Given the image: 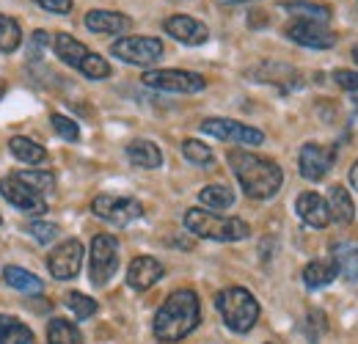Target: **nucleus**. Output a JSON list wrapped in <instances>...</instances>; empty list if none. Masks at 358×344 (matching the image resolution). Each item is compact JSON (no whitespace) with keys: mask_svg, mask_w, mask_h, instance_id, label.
Masks as SVG:
<instances>
[{"mask_svg":"<svg viewBox=\"0 0 358 344\" xmlns=\"http://www.w3.org/2000/svg\"><path fill=\"white\" fill-rule=\"evenodd\" d=\"M0 223H3V217H0Z\"/></svg>","mask_w":358,"mask_h":344,"instance_id":"c03bdc74","label":"nucleus"},{"mask_svg":"<svg viewBox=\"0 0 358 344\" xmlns=\"http://www.w3.org/2000/svg\"><path fill=\"white\" fill-rule=\"evenodd\" d=\"M8 149H11V155H14L17 160H22V163H28V166H39V163L47 160L45 146H39L36 141L22 138V135L11 138V141H8Z\"/></svg>","mask_w":358,"mask_h":344,"instance_id":"393cba45","label":"nucleus"},{"mask_svg":"<svg viewBox=\"0 0 358 344\" xmlns=\"http://www.w3.org/2000/svg\"><path fill=\"white\" fill-rule=\"evenodd\" d=\"M66 306H69V311L78 320H89V317L96 314V301H91L89 295H83V292H69L66 295Z\"/></svg>","mask_w":358,"mask_h":344,"instance_id":"473e14b6","label":"nucleus"},{"mask_svg":"<svg viewBox=\"0 0 358 344\" xmlns=\"http://www.w3.org/2000/svg\"><path fill=\"white\" fill-rule=\"evenodd\" d=\"M325 331H328L325 314H322V311H309V317H306V336H309V342L317 344Z\"/></svg>","mask_w":358,"mask_h":344,"instance_id":"72a5a7b5","label":"nucleus"},{"mask_svg":"<svg viewBox=\"0 0 358 344\" xmlns=\"http://www.w3.org/2000/svg\"><path fill=\"white\" fill-rule=\"evenodd\" d=\"M215 308L221 311L226 328L234 334H248L259 320V303L243 287H229L224 292H218Z\"/></svg>","mask_w":358,"mask_h":344,"instance_id":"20e7f679","label":"nucleus"},{"mask_svg":"<svg viewBox=\"0 0 358 344\" xmlns=\"http://www.w3.org/2000/svg\"><path fill=\"white\" fill-rule=\"evenodd\" d=\"M350 185H353V187L358 190V160H356V166L350 169Z\"/></svg>","mask_w":358,"mask_h":344,"instance_id":"ea45409f","label":"nucleus"},{"mask_svg":"<svg viewBox=\"0 0 358 344\" xmlns=\"http://www.w3.org/2000/svg\"><path fill=\"white\" fill-rule=\"evenodd\" d=\"M50 44H52L55 55H58L66 66H75V69L83 72L89 80H105V78H110V64H108L102 55L91 52L89 47L83 42H78L75 36H69V34H55Z\"/></svg>","mask_w":358,"mask_h":344,"instance_id":"39448f33","label":"nucleus"},{"mask_svg":"<svg viewBox=\"0 0 358 344\" xmlns=\"http://www.w3.org/2000/svg\"><path fill=\"white\" fill-rule=\"evenodd\" d=\"M110 52L133 66H152L163 58V42L155 36H124L113 42Z\"/></svg>","mask_w":358,"mask_h":344,"instance_id":"6e6552de","label":"nucleus"},{"mask_svg":"<svg viewBox=\"0 0 358 344\" xmlns=\"http://www.w3.org/2000/svg\"><path fill=\"white\" fill-rule=\"evenodd\" d=\"M328 210H331V220H336L342 226L353 223V217H356V204H353L350 193L342 185H334L328 190Z\"/></svg>","mask_w":358,"mask_h":344,"instance_id":"4be33fe9","label":"nucleus"},{"mask_svg":"<svg viewBox=\"0 0 358 344\" xmlns=\"http://www.w3.org/2000/svg\"><path fill=\"white\" fill-rule=\"evenodd\" d=\"M0 344H34V331L20 320L0 314Z\"/></svg>","mask_w":358,"mask_h":344,"instance_id":"cd10ccee","label":"nucleus"},{"mask_svg":"<svg viewBox=\"0 0 358 344\" xmlns=\"http://www.w3.org/2000/svg\"><path fill=\"white\" fill-rule=\"evenodd\" d=\"M185 229L196 237L215 240V243H237L251 234V226L240 217H224L204 210H187L185 213Z\"/></svg>","mask_w":358,"mask_h":344,"instance_id":"7ed1b4c3","label":"nucleus"},{"mask_svg":"<svg viewBox=\"0 0 358 344\" xmlns=\"http://www.w3.org/2000/svg\"><path fill=\"white\" fill-rule=\"evenodd\" d=\"M199 320H201V306H199L196 292L177 289L166 298V303L155 314V336L160 342H179L187 334H193Z\"/></svg>","mask_w":358,"mask_h":344,"instance_id":"f03ea898","label":"nucleus"},{"mask_svg":"<svg viewBox=\"0 0 358 344\" xmlns=\"http://www.w3.org/2000/svg\"><path fill=\"white\" fill-rule=\"evenodd\" d=\"M199 201L207 204L210 210H229L234 204V193L226 185H207L199 190Z\"/></svg>","mask_w":358,"mask_h":344,"instance_id":"c85d7f7f","label":"nucleus"},{"mask_svg":"<svg viewBox=\"0 0 358 344\" xmlns=\"http://www.w3.org/2000/svg\"><path fill=\"white\" fill-rule=\"evenodd\" d=\"M0 196H3L11 207H17V210H22V213H28V215H42V213H47L45 196H39L36 190H31V187H28L25 182H20L17 176L0 179Z\"/></svg>","mask_w":358,"mask_h":344,"instance_id":"ddd939ff","label":"nucleus"},{"mask_svg":"<svg viewBox=\"0 0 358 344\" xmlns=\"http://www.w3.org/2000/svg\"><path fill=\"white\" fill-rule=\"evenodd\" d=\"M3 94H6V83H3V80H0V96H3Z\"/></svg>","mask_w":358,"mask_h":344,"instance_id":"a19ab883","label":"nucleus"},{"mask_svg":"<svg viewBox=\"0 0 358 344\" xmlns=\"http://www.w3.org/2000/svg\"><path fill=\"white\" fill-rule=\"evenodd\" d=\"M163 28H166L169 36H174V39L182 44H190V47H199V44H204L210 39V28H207L204 22L187 17V14H174V17H169V20L163 22Z\"/></svg>","mask_w":358,"mask_h":344,"instance_id":"2eb2a0df","label":"nucleus"},{"mask_svg":"<svg viewBox=\"0 0 358 344\" xmlns=\"http://www.w3.org/2000/svg\"><path fill=\"white\" fill-rule=\"evenodd\" d=\"M281 11L292 14L295 20H309V22H325L331 20V6L317 3V0H284Z\"/></svg>","mask_w":358,"mask_h":344,"instance_id":"aec40b11","label":"nucleus"},{"mask_svg":"<svg viewBox=\"0 0 358 344\" xmlns=\"http://www.w3.org/2000/svg\"><path fill=\"white\" fill-rule=\"evenodd\" d=\"M127 160L135 169H160L163 166V152L152 141H133L127 146Z\"/></svg>","mask_w":358,"mask_h":344,"instance_id":"412c9836","label":"nucleus"},{"mask_svg":"<svg viewBox=\"0 0 358 344\" xmlns=\"http://www.w3.org/2000/svg\"><path fill=\"white\" fill-rule=\"evenodd\" d=\"M141 80H143V86L171 91V94H199L207 86V80L201 75L185 72V69H149V72H143Z\"/></svg>","mask_w":358,"mask_h":344,"instance_id":"0eeeda50","label":"nucleus"},{"mask_svg":"<svg viewBox=\"0 0 358 344\" xmlns=\"http://www.w3.org/2000/svg\"><path fill=\"white\" fill-rule=\"evenodd\" d=\"M28 231H31L42 245L52 243V240L58 237V226H55V223H42V220H34V223L28 226Z\"/></svg>","mask_w":358,"mask_h":344,"instance_id":"c9c22d12","label":"nucleus"},{"mask_svg":"<svg viewBox=\"0 0 358 344\" xmlns=\"http://www.w3.org/2000/svg\"><path fill=\"white\" fill-rule=\"evenodd\" d=\"M83 267V243L80 240H64L58 248H52V254L47 257V270L52 273V278L58 281H69L80 273Z\"/></svg>","mask_w":358,"mask_h":344,"instance_id":"9b49d317","label":"nucleus"},{"mask_svg":"<svg viewBox=\"0 0 358 344\" xmlns=\"http://www.w3.org/2000/svg\"><path fill=\"white\" fill-rule=\"evenodd\" d=\"M229 166L248 199H259V201L273 199L284 185V171L278 169V163H273L270 157H262V155L234 149L229 152Z\"/></svg>","mask_w":358,"mask_h":344,"instance_id":"f257e3e1","label":"nucleus"},{"mask_svg":"<svg viewBox=\"0 0 358 344\" xmlns=\"http://www.w3.org/2000/svg\"><path fill=\"white\" fill-rule=\"evenodd\" d=\"M163 273H166L163 264L155 257H135L127 267V284L138 292H143V289L155 287L163 278Z\"/></svg>","mask_w":358,"mask_h":344,"instance_id":"f3484780","label":"nucleus"},{"mask_svg":"<svg viewBox=\"0 0 358 344\" xmlns=\"http://www.w3.org/2000/svg\"><path fill=\"white\" fill-rule=\"evenodd\" d=\"M119 270V243L110 234H96L91 240V259H89V275L94 287H105L113 273Z\"/></svg>","mask_w":358,"mask_h":344,"instance_id":"423d86ee","label":"nucleus"},{"mask_svg":"<svg viewBox=\"0 0 358 344\" xmlns=\"http://www.w3.org/2000/svg\"><path fill=\"white\" fill-rule=\"evenodd\" d=\"M251 78H257V83H270V86H278L284 91H292V88H301L303 78L298 69L287 66V64H278V61H265L259 64L257 69H251Z\"/></svg>","mask_w":358,"mask_h":344,"instance_id":"dca6fc26","label":"nucleus"},{"mask_svg":"<svg viewBox=\"0 0 358 344\" xmlns=\"http://www.w3.org/2000/svg\"><path fill=\"white\" fill-rule=\"evenodd\" d=\"M45 11H50V14H69L72 11V0H36Z\"/></svg>","mask_w":358,"mask_h":344,"instance_id":"4c0bfd02","label":"nucleus"},{"mask_svg":"<svg viewBox=\"0 0 358 344\" xmlns=\"http://www.w3.org/2000/svg\"><path fill=\"white\" fill-rule=\"evenodd\" d=\"M287 39H292L295 44L312 47V50H328L336 44V34L325 25V22H309V20H292L284 28Z\"/></svg>","mask_w":358,"mask_h":344,"instance_id":"4468645a","label":"nucleus"},{"mask_svg":"<svg viewBox=\"0 0 358 344\" xmlns=\"http://www.w3.org/2000/svg\"><path fill=\"white\" fill-rule=\"evenodd\" d=\"M334 267L345 281H358V248L356 245H345L336 243L334 245Z\"/></svg>","mask_w":358,"mask_h":344,"instance_id":"5701e85b","label":"nucleus"},{"mask_svg":"<svg viewBox=\"0 0 358 344\" xmlns=\"http://www.w3.org/2000/svg\"><path fill=\"white\" fill-rule=\"evenodd\" d=\"M336 160V149L334 146H322V143H306L298 155V171L309 182H320L325 179L328 171L334 169Z\"/></svg>","mask_w":358,"mask_h":344,"instance_id":"f8f14e48","label":"nucleus"},{"mask_svg":"<svg viewBox=\"0 0 358 344\" xmlns=\"http://www.w3.org/2000/svg\"><path fill=\"white\" fill-rule=\"evenodd\" d=\"M22 44V28L14 17L0 14V52H14Z\"/></svg>","mask_w":358,"mask_h":344,"instance_id":"c756f323","label":"nucleus"},{"mask_svg":"<svg viewBox=\"0 0 358 344\" xmlns=\"http://www.w3.org/2000/svg\"><path fill=\"white\" fill-rule=\"evenodd\" d=\"M224 3H245V0H224Z\"/></svg>","mask_w":358,"mask_h":344,"instance_id":"37998d69","label":"nucleus"},{"mask_svg":"<svg viewBox=\"0 0 358 344\" xmlns=\"http://www.w3.org/2000/svg\"><path fill=\"white\" fill-rule=\"evenodd\" d=\"M52 39L47 36L45 31H36L34 34V42H31V47H28V58H34V61H39V52H42V47L45 44H50Z\"/></svg>","mask_w":358,"mask_h":344,"instance_id":"58836bf2","label":"nucleus"},{"mask_svg":"<svg viewBox=\"0 0 358 344\" xmlns=\"http://www.w3.org/2000/svg\"><path fill=\"white\" fill-rule=\"evenodd\" d=\"M14 176H17L20 182H25L31 190H36L39 196L55 190V176L50 171H20V173H14Z\"/></svg>","mask_w":358,"mask_h":344,"instance_id":"2f4dec72","label":"nucleus"},{"mask_svg":"<svg viewBox=\"0 0 358 344\" xmlns=\"http://www.w3.org/2000/svg\"><path fill=\"white\" fill-rule=\"evenodd\" d=\"M91 213L96 217H102L105 223L130 226L133 220L143 215V207H141V201L127 199V196H96L91 201Z\"/></svg>","mask_w":358,"mask_h":344,"instance_id":"1a4fd4ad","label":"nucleus"},{"mask_svg":"<svg viewBox=\"0 0 358 344\" xmlns=\"http://www.w3.org/2000/svg\"><path fill=\"white\" fill-rule=\"evenodd\" d=\"M47 344H86V342H83V334L78 331L75 322L55 317L47 325Z\"/></svg>","mask_w":358,"mask_h":344,"instance_id":"bb28decb","label":"nucleus"},{"mask_svg":"<svg viewBox=\"0 0 358 344\" xmlns=\"http://www.w3.org/2000/svg\"><path fill=\"white\" fill-rule=\"evenodd\" d=\"M201 132L213 135V138H221V141H234V143H243V146H259L265 141V132L251 124H240L234 119H204L201 122Z\"/></svg>","mask_w":358,"mask_h":344,"instance_id":"9d476101","label":"nucleus"},{"mask_svg":"<svg viewBox=\"0 0 358 344\" xmlns=\"http://www.w3.org/2000/svg\"><path fill=\"white\" fill-rule=\"evenodd\" d=\"M295 210H298V217L312 226V229H325L331 223V210H328V201L317 193H301L298 201H295Z\"/></svg>","mask_w":358,"mask_h":344,"instance_id":"a211bd4d","label":"nucleus"},{"mask_svg":"<svg viewBox=\"0 0 358 344\" xmlns=\"http://www.w3.org/2000/svg\"><path fill=\"white\" fill-rule=\"evenodd\" d=\"M334 80L339 88H348V91H358V72H350V69H336L334 72Z\"/></svg>","mask_w":358,"mask_h":344,"instance_id":"e433bc0d","label":"nucleus"},{"mask_svg":"<svg viewBox=\"0 0 358 344\" xmlns=\"http://www.w3.org/2000/svg\"><path fill=\"white\" fill-rule=\"evenodd\" d=\"M52 129L64 138V141H78L80 138V127L72 122V119H66V116H61V113H52Z\"/></svg>","mask_w":358,"mask_h":344,"instance_id":"f704fd0d","label":"nucleus"},{"mask_svg":"<svg viewBox=\"0 0 358 344\" xmlns=\"http://www.w3.org/2000/svg\"><path fill=\"white\" fill-rule=\"evenodd\" d=\"M130 25H133V20H130L127 14H122V11L94 8V11L86 14V28L94 31V34H108V36H113V34L130 31Z\"/></svg>","mask_w":358,"mask_h":344,"instance_id":"6ab92c4d","label":"nucleus"},{"mask_svg":"<svg viewBox=\"0 0 358 344\" xmlns=\"http://www.w3.org/2000/svg\"><path fill=\"white\" fill-rule=\"evenodd\" d=\"M334 278H336L334 261L314 259V261H309V264L303 267V284H306L309 289H322V287H328Z\"/></svg>","mask_w":358,"mask_h":344,"instance_id":"b1692460","label":"nucleus"},{"mask_svg":"<svg viewBox=\"0 0 358 344\" xmlns=\"http://www.w3.org/2000/svg\"><path fill=\"white\" fill-rule=\"evenodd\" d=\"M353 58H356V61H358V44H356V47H353Z\"/></svg>","mask_w":358,"mask_h":344,"instance_id":"79ce46f5","label":"nucleus"},{"mask_svg":"<svg viewBox=\"0 0 358 344\" xmlns=\"http://www.w3.org/2000/svg\"><path fill=\"white\" fill-rule=\"evenodd\" d=\"M3 278H6L8 287H14V289H20V292H28V295L42 292V287H45L39 275H34V273H28V270H22V267H14V264L3 267Z\"/></svg>","mask_w":358,"mask_h":344,"instance_id":"a878e982","label":"nucleus"},{"mask_svg":"<svg viewBox=\"0 0 358 344\" xmlns=\"http://www.w3.org/2000/svg\"><path fill=\"white\" fill-rule=\"evenodd\" d=\"M182 155H185V160L193 163V166H213V163H215L213 149H210L207 143H201V141H193V138L182 143Z\"/></svg>","mask_w":358,"mask_h":344,"instance_id":"7c9ffc66","label":"nucleus"}]
</instances>
